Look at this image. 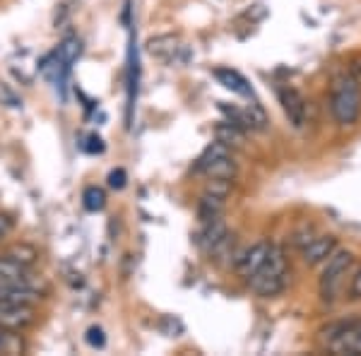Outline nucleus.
Returning a JSON list of instances; mask_svg holds the SVG:
<instances>
[{
    "mask_svg": "<svg viewBox=\"0 0 361 356\" xmlns=\"http://www.w3.org/2000/svg\"><path fill=\"white\" fill-rule=\"evenodd\" d=\"M292 279V270H289V260L284 255V248L272 243L270 253H267L265 262L260 265V270L250 274L246 279L250 291L260 299H275V296L284 294Z\"/></svg>",
    "mask_w": 361,
    "mask_h": 356,
    "instance_id": "f257e3e1",
    "label": "nucleus"
},
{
    "mask_svg": "<svg viewBox=\"0 0 361 356\" xmlns=\"http://www.w3.org/2000/svg\"><path fill=\"white\" fill-rule=\"evenodd\" d=\"M328 106L330 116L335 118L337 125L342 128H352L359 123L361 118V87L359 80L352 73L337 75L330 85V94H328Z\"/></svg>",
    "mask_w": 361,
    "mask_h": 356,
    "instance_id": "f03ea898",
    "label": "nucleus"
},
{
    "mask_svg": "<svg viewBox=\"0 0 361 356\" xmlns=\"http://www.w3.org/2000/svg\"><path fill=\"white\" fill-rule=\"evenodd\" d=\"M352 267H354V255H352V250H345V248H337L335 253L323 262V272H320V282H318L323 303H335L340 299L342 289H345V284H347V277L352 274Z\"/></svg>",
    "mask_w": 361,
    "mask_h": 356,
    "instance_id": "7ed1b4c3",
    "label": "nucleus"
},
{
    "mask_svg": "<svg viewBox=\"0 0 361 356\" xmlns=\"http://www.w3.org/2000/svg\"><path fill=\"white\" fill-rule=\"evenodd\" d=\"M320 340L335 354H361V318H345L328 323L320 330Z\"/></svg>",
    "mask_w": 361,
    "mask_h": 356,
    "instance_id": "20e7f679",
    "label": "nucleus"
},
{
    "mask_svg": "<svg viewBox=\"0 0 361 356\" xmlns=\"http://www.w3.org/2000/svg\"><path fill=\"white\" fill-rule=\"evenodd\" d=\"M277 97H279V104H282V111L284 116H287V121L292 123V128L296 130H301V128L306 125V99L301 94L296 87H279L277 90Z\"/></svg>",
    "mask_w": 361,
    "mask_h": 356,
    "instance_id": "39448f33",
    "label": "nucleus"
},
{
    "mask_svg": "<svg viewBox=\"0 0 361 356\" xmlns=\"http://www.w3.org/2000/svg\"><path fill=\"white\" fill-rule=\"evenodd\" d=\"M37 311L29 303H13V301H0V325L8 330H25L34 325Z\"/></svg>",
    "mask_w": 361,
    "mask_h": 356,
    "instance_id": "423d86ee",
    "label": "nucleus"
},
{
    "mask_svg": "<svg viewBox=\"0 0 361 356\" xmlns=\"http://www.w3.org/2000/svg\"><path fill=\"white\" fill-rule=\"evenodd\" d=\"M270 246H272L270 241H258V243H253V246L243 248L241 253H236L234 270L238 272V277L248 279L250 274L258 272L260 265H263L267 258V253H270Z\"/></svg>",
    "mask_w": 361,
    "mask_h": 356,
    "instance_id": "0eeeda50",
    "label": "nucleus"
},
{
    "mask_svg": "<svg viewBox=\"0 0 361 356\" xmlns=\"http://www.w3.org/2000/svg\"><path fill=\"white\" fill-rule=\"evenodd\" d=\"M335 250H337V238L330 236V233H323V236H313L311 241L301 248V258H304L306 265L316 267V265H323Z\"/></svg>",
    "mask_w": 361,
    "mask_h": 356,
    "instance_id": "6e6552de",
    "label": "nucleus"
},
{
    "mask_svg": "<svg viewBox=\"0 0 361 356\" xmlns=\"http://www.w3.org/2000/svg\"><path fill=\"white\" fill-rule=\"evenodd\" d=\"M212 75H214V80L224 87V90L231 92V94L243 97V99H255L253 87H250V82L243 78L241 73H238V70H234V68H214Z\"/></svg>",
    "mask_w": 361,
    "mask_h": 356,
    "instance_id": "1a4fd4ad",
    "label": "nucleus"
},
{
    "mask_svg": "<svg viewBox=\"0 0 361 356\" xmlns=\"http://www.w3.org/2000/svg\"><path fill=\"white\" fill-rule=\"evenodd\" d=\"M231 149L226 147L224 142H219V140H214V142H209L205 149L200 152V156L193 161V173H200V176H207L209 171H212L214 166L219 164V161L224 159V156H229Z\"/></svg>",
    "mask_w": 361,
    "mask_h": 356,
    "instance_id": "9d476101",
    "label": "nucleus"
},
{
    "mask_svg": "<svg viewBox=\"0 0 361 356\" xmlns=\"http://www.w3.org/2000/svg\"><path fill=\"white\" fill-rule=\"evenodd\" d=\"M39 299H42V291L34 289L27 279H22V282H13V284H3V287H0V301L29 303V306H34Z\"/></svg>",
    "mask_w": 361,
    "mask_h": 356,
    "instance_id": "9b49d317",
    "label": "nucleus"
},
{
    "mask_svg": "<svg viewBox=\"0 0 361 356\" xmlns=\"http://www.w3.org/2000/svg\"><path fill=\"white\" fill-rule=\"evenodd\" d=\"M224 207H226L224 195H217V192L205 190L200 195V200H197V221L205 224V221L219 219L224 214Z\"/></svg>",
    "mask_w": 361,
    "mask_h": 356,
    "instance_id": "f8f14e48",
    "label": "nucleus"
},
{
    "mask_svg": "<svg viewBox=\"0 0 361 356\" xmlns=\"http://www.w3.org/2000/svg\"><path fill=\"white\" fill-rule=\"evenodd\" d=\"M214 140L224 142L229 149L241 147V145L246 142V130L238 128L236 123H231V121H222V123H217V128H214Z\"/></svg>",
    "mask_w": 361,
    "mask_h": 356,
    "instance_id": "ddd939ff",
    "label": "nucleus"
},
{
    "mask_svg": "<svg viewBox=\"0 0 361 356\" xmlns=\"http://www.w3.org/2000/svg\"><path fill=\"white\" fill-rule=\"evenodd\" d=\"M147 46H149V54L157 56V58H161V61H173L176 54L180 51L178 39L171 37V34H166V37H157Z\"/></svg>",
    "mask_w": 361,
    "mask_h": 356,
    "instance_id": "4468645a",
    "label": "nucleus"
},
{
    "mask_svg": "<svg viewBox=\"0 0 361 356\" xmlns=\"http://www.w3.org/2000/svg\"><path fill=\"white\" fill-rule=\"evenodd\" d=\"M27 272H29V267L10 260L8 255H3V258H0V287H3V284L22 282V279H27Z\"/></svg>",
    "mask_w": 361,
    "mask_h": 356,
    "instance_id": "2eb2a0df",
    "label": "nucleus"
},
{
    "mask_svg": "<svg viewBox=\"0 0 361 356\" xmlns=\"http://www.w3.org/2000/svg\"><path fill=\"white\" fill-rule=\"evenodd\" d=\"M25 352V340L20 337L17 330H8L0 325V354L5 356H15Z\"/></svg>",
    "mask_w": 361,
    "mask_h": 356,
    "instance_id": "dca6fc26",
    "label": "nucleus"
},
{
    "mask_svg": "<svg viewBox=\"0 0 361 356\" xmlns=\"http://www.w3.org/2000/svg\"><path fill=\"white\" fill-rule=\"evenodd\" d=\"M8 255L10 260H15V262H20V265H25V267H32L34 262H37L39 258V253L34 250L32 246H27V243H20V246H13L8 250Z\"/></svg>",
    "mask_w": 361,
    "mask_h": 356,
    "instance_id": "f3484780",
    "label": "nucleus"
},
{
    "mask_svg": "<svg viewBox=\"0 0 361 356\" xmlns=\"http://www.w3.org/2000/svg\"><path fill=\"white\" fill-rule=\"evenodd\" d=\"M82 202H85V209L87 212H102L104 205H106V192L97 185H90L82 195Z\"/></svg>",
    "mask_w": 361,
    "mask_h": 356,
    "instance_id": "a211bd4d",
    "label": "nucleus"
},
{
    "mask_svg": "<svg viewBox=\"0 0 361 356\" xmlns=\"http://www.w3.org/2000/svg\"><path fill=\"white\" fill-rule=\"evenodd\" d=\"M349 301H361V265L349 274V287H347Z\"/></svg>",
    "mask_w": 361,
    "mask_h": 356,
    "instance_id": "6ab92c4d",
    "label": "nucleus"
},
{
    "mask_svg": "<svg viewBox=\"0 0 361 356\" xmlns=\"http://www.w3.org/2000/svg\"><path fill=\"white\" fill-rule=\"evenodd\" d=\"M87 344H90V347H94V349H102L104 344H106V337H104V330L102 328H90L87 330Z\"/></svg>",
    "mask_w": 361,
    "mask_h": 356,
    "instance_id": "aec40b11",
    "label": "nucleus"
},
{
    "mask_svg": "<svg viewBox=\"0 0 361 356\" xmlns=\"http://www.w3.org/2000/svg\"><path fill=\"white\" fill-rule=\"evenodd\" d=\"M126 180H128L126 168H114V171L109 173V185H111L114 190H123L126 188Z\"/></svg>",
    "mask_w": 361,
    "mask_h": 356,
    "instance_id": "412c9836",
    "label": "nucleus"
},
{
    "mask_svg": "<svg viewBox=\"0 0 361 356\" xmlns=\"http://www.w3.org/2000/svg\"><path fill=\"white\" fill-rule=\"evenodd\" d=\"M87 142H90V145H87V152H90V154H102V152H104V145H102V137H97V135H92L90 140H87Z\"/></svg>",
    "mask_w": 361,
    "mask_h": 356,
    "instance_id": "4be33fe9",
    "label": "nucleus"
},
{
    "mask_svg": "<svg viewBox=\"0 0 361 356\" xmlns=\"http://www.w3.org/2000/svg\"><path fill=\"white\" fill-rule=\"evenodd\" d=\"M10 231H13V219H10L8 214H0V241H3Z\"/></svg>",
    "mask_w": 361,
    "mask_h": 356,
    "instance_id": "5701e85b",
    "label": "nucleus"
}]
</instances>
